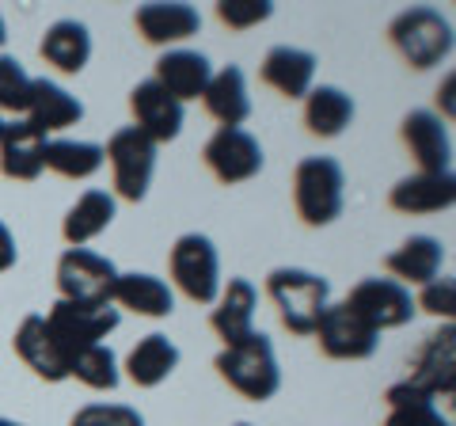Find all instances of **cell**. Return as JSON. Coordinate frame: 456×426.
<instances>
[{"mask_svg": "<svg viewBox=\"0 0 456 426\" xmlns=\"http://www.w3.org/2000/svg\"><path fill=\"white\" fill-rule=\"evenodd\" d=\"M213 369L221 373V381L228 389H236L244 400H274L278 389H281V365H278V354L270 335L263 332H251L248 339L224 347L217 358H213Z\"/></svg>", "mask_w": 456, "mask_h": 426, "instance_id": "1", "label": "cell"}, {"mask_svg": "<svg viewBox=\"0 0 456 426\" xmlns=\"http://www.w3.org/2000/svg\"><path fill=\"white\" fill-rule=\"evenodd\" d=\"M266 293L278 308L285 332L293 335H312L323 308L331 305V282L323 274L305 271V266H278V271H270Z\"/></svg>", "mask_w": 456, "mask_h": 426, "instance_id": "2", "label": "cell"}, {"mask_svg": "<svg viewBox=\"0 0 456 426\" xmlns=\"http://www.w3.org/2000/svg\"><path fill=\"white\" fill-rule=\"evenodd\" d=\"M346 202V176L335 156H305L293 172V206L308 229L331 225Z\"/></svg>", "mask_w": 456, "mask_h": 426, "instance_id": "3", "label": "cell"}, {"mask_svg": "<svg viewBox=\"0 0 456 426\" xmlns=\"http://www.w3.org/2000/svg\"><path fill=\"white\" fill-rule=\"evenodd\" d=\"M388 38L411 69H434L452 53V23L437 8H407L388 23Z\"/></svg>", "mask_w": 456, "mask_h": 426, "instance_id": "4", "label": "cell"}, {"mask_svg": "<svg viewBox=\"0 0 456 426\" xmlns=\"http://www.w3.org/2000/svg\"><path fill=\"white\" fill-rule=\"evenodd\" d=\"M171 282L179 286L183 297H191L194 305H213L221 293V255L213 248V240L202 233H187L175 240V248L167 255Z\"/></svg>", "mask_w": 456, "mask_h": 426, "instance_id": "5", "label": "cell"}, {"mask_svg": "<svg viewBox=\"0 0 456 426\" xmlns=\"http://www.w3.org/2000/svg\"><path fill=\"white\" fill-rule=\"evenodd\" d=\"M118 324H122V312L114 305H77V301H61L57 297L46 312V328L53 335V343L61 347L65 362L80 350L99 347Z\"/></svg>", "mask_w": 456, "mask_h": 426, "instance_id": "6", "label": "cell"}, {"mask_svg": "<svg viewBox=\"0 0 456 426\" xmlns=\"http://www.w3.org/2000/svg\"><path fill=\"white\" fill-rule=\"evenodd\" d=\"M103 160L110 164V176H114V191L126 202H141L152 187V176H156V145L137 134L134 126H122L114 130L107 149H103Z\"/></svg>", "mask_w": 456, "mask_h": 426, "instance_id": "7", "label": "cell"}, {"mask_svg": "<svg viewBox=\"0 0 456 426\" xmlns=\"http://www.w3.org/2000/svg\"><path fill=\"white\" fill-rule=\"evenodd\" d=\"M118 282V266L92 248H69L57 259V293L77 305H110V290Z\"/></svg>", "mask_w": 456, "mask_h": 426, "instance_id": "8", "label": "cell"}, {"mask_svg": "<svg viewBox=\"0 0 456 426\" xmlns=\"http://www.w3.org/2000/svg\"><path fill=\"white\" fill-rule=\"evenodd\" d=\"M346 305L354 316L365 320L377 335L388 328H403L415 316V297L407 286H399L395 278H362L358 286L346 293Z\"/></svg>", "mask_w": 456, "mask_h": 426, "instance_id": "9", "label": "cell"}, {"mask_svg": "<svg viewBox=\"0 0 456 426\" xmlns=\"http://www.w3.org/2000/svg\"><path fill=\"white\" fill-rule=\"evenodd\" d=\"M312 335H316L320 350L335 362H365L380 347V335L365 320L354 316L346 305H327Z\"/></svg>", "mask_w": 456, "mask_h": 426, "instance_id": "10", "label": "cell"}, {"mask_svg": "<svg viewBox=\"0 0 456 426\" xmlns=\"http://www.w3.org/2000/svg\"><path fill=\"white\" fill-rule=\"evenodd\" d=\"M403 385H411L419 396H426V400L452 396V389H456V332H452V324H445V328L434 332L419 347L415 362H411V377Z\"/></svg>", "mask_w": 456, "mask_h": 426, "instance_id": "11", "label": "cell"}, {"mask_svg": "<svg viewBox=\"0 0 456 426\" xmlns=\"http://www.w3.org/2000/svg\"><path fill=\"white\" fill-rule=\"evenodd\" d=\"M202 156H206V168L224 187L248 183L263 172V145L248 130H217L206 141Z\"/></svg>", "mask_w": 456, "mask_h": 426, "instance_id": "12", "label": "cell"}, {"mask_svg": "<svg viewBox=\"0 0 456 426\" xmlns=\"http://www.w3.org/2000/svg\"><path fill=\"white\" fill-rule=\"evenodd\" d=\"M407 152L415 156L419 172L426 176H449L452 172V137L445 130V119H437L434 111H411L399 126Z\"/></svg>", "mask_w": 456, "mask_h": 426, "instance_id": "13", "label": "cell"}, {"mask_svg": "<svg viewBox=\"0 0 456 426\" xmlns=\"http://www.w3.org/2000/svg\"><path fill=\"white\" fill-rule=\"evenodd\" d=\"M130 115H134V130L145 134L152 145L175 141L183 134V103L171 99L156 80H141L130 92Z\"/></svg>", "mask_w": 456, "mask_h": 426, "instance_id": "14", "label": "cell"}, {"mask_svg": "<svg viewBox=\"0 0 456 426\" xmlns=\"http://www.w3.org/2000/svg\"><path fill=\"white\" fill-rule=\"evenodd\" d=\"M12 347H16L20 362L31 369L38 381H46V385H61V381H69V362H65L61 347L53 343V335L46 328V316H38V312L23 316L16 335H12Z\"/></svg>", "mask_w": 456, "mask_h": 426, "instance_id": "15", "label": "cell"}, {"mask_svg": "<svg viewBox=\"0 0 456 426\" xmlns=\"http://www.w3.org/2000/svg\"><path fill=\"white\" fill-rule=\"evenodd\" d=\"M46 134L31 126L27 119L4 122V137H0V176L16 183H35L46 172Z\"/></svg>", "mask_w": 456, "mask_h": 426, "instance_id": "16", "label": "cell"}, {"mask_svg": "<svg viewBox=\"0 0 456 426\" xmlns=\"http://www.w3.org/2000/svg\"><path fill=\"white\" fill-rule=\"evenodd\" d=\"M217 308L209 312V328L224 339V347L240 343L255 332V308H259V290L248 278H228V286H221Z\"/></svg>", "mask_w": 456, "mask_h": 426, "instance_id": "17", "label": "cell"}, {"mask_svg": "<svg viewBox=\"0 0 456 426\" xmlns=\"http://www.w3.org/2000/svg\"><path fill=\"white\" fill-rule=\"evenodd\" d=\"M134 27L152 46H175V42H187L191 35H198L202 16H198L194 4H164V0H152V4H141L134 12Z\"/></svg>", "mask_w": 456, "mask_h": 426, "instance_id": "18", "label": "cell"}, {"mask_svg": "<svg viewBox=\"0 0 456 426\" xmlns=\"http://www.w3.org/2000/svg\"><path fill=\"white\" fill-rule=\"evenodd\" d=\"M213 77V65L206 53L198 50H164L160 61H156V84L171 95L179 99V103H187V99H198L206 92V84Z\"/></svg>", "mask_w": 456, "mask_h": 426, "instance_id": "19", "label": "cell"}, {"mask_svg": "<svg viewBox=\"0 0 456 426\" xmlns=\"http://www.w3.org/2000/svg\"><path fill=\"white\" fill-rule=\"evenodd\" d=\"M202 103H206L209 115L221 122V130H244V122L251 115V95H248L244 69L224 65L221 73H213L206 92H202Z\"/></svg>", "mask_w": 456, "mask_h": 426, "instance_id": "20", "label": "cell"}, {"mask_svg": "<svg viewBox=\"0 0 456 426\" xmlns=\"http://www.w3.org/2000/svg\"><path fill=\"white\" fill-rule=\"evenodd\" d=\"M441 263H445V248H441L437 236H407L388 259H384V271H388L399 286H426L441 274Z\"/></svg>", "mask_w": 456, "mask_h": 426, "instance_id": "21", "label": "cell"}, {"mask_svg": "<svg viewBox=\"0 0 456 426\" xmlns=\"http://www.w3.org/2000/svg\"><path fill=\"white\" fill-rule=\"evenodd\" d=\"M27 122L38 126L42 134H57V130H69L84 119V107L73 92H65L57 80L38 77L31 80V99H27Z\"/></svg>", "mask_w": 456, "mask_h": 426, "instance_id": "22", "label": "cell"}, {"mask_svg": "<svg viewBox=\"0 0 456 426\" xmlns=\"http://www.w3.org/2000/svg\"><path fill=\"white\" fill-rule=\"evenodd\" d=\"M456 202V179L449 176H407L399 179L392 194H388V206L395 213H411V217H422V213H441Z\"/></svg>", "mask_w": 456, "mask_h": 426, "instance_id": "23", "label": "cell"}, {"mask_svg": "<svg viewBox=\"0 0 456 426\" xmlns=\"http://www.w3.org/2000/svg\"><path fill=\"white\" fill-rule=\"evenodd\" d=\"M110 305L114 308H130L137 312V316H149V320H164L175 312V293H171V286L164 278L156 274H118V282H114L110 290Z\"/></svg>", "mask_w": 456, "mask_h": 426, "instance_id": "24", "label": "cell"}, {"mask_svg": "<svg viewBox=\"0 0 456 426\" xmlns=\"http://www.w3.org/2000/svg\"><path fill=\"white\" fill-rule=\"evenodd\" d=\"M38 53L57 73L77 77V73H84V65L92 61V35L80 20H57L46 27V35H42Z\"/></svg>", "mask_w": 456, "mask_h": 426, "instance_id": "25", "label": "cell"}, {"mask_svg": "<svg viewBox=\"0 0 456 426\" xmlns=\"http://www.w3.org/2000/svg\"><path fill=\"white\" fill-rule=\"evenodd\" d=\"M259 77L285 99H305L312 92V77H316V58L297 46H274L263 58Z\"/></svg>", "mask_w": 456, "mask_h": 426, "instance_id": "26", "label": "cell"}, {"mask_svg": "<svg viewBox=\"0 0 456 426\" xmlns=\"http://www.w3.org/2000/svg\"><path fill=\"white\" fill-rule=\"evenodd\" d=\"M114 213H118V206H114V194L107 191H84L73 206H69L65 221H61V236L69 248H84L88 240H95L99 233L110 229Z\"/></svg>", "mask_w": 456, "mask_h": 426, "instance_id": "27", "label": "cell"}, {"mask_svg": "<svg viewBox=\"0 0 456 426\" xmlns=\"http://www.w3.org/2000/svg\"><path fill=\"white\" fill-rule=\"evenodd\" d=\"M175 365H179V347L171 343L167 335L152 332L130 350V358H126V377H130L137 389H156L175 373Z\"/></svg>", "mask_w": 456, "mask_h": 426, "instance_id": "28", "label": "cell"}, {"mask_svg": "<svg viewBox=\"0 0 456 426\" xmlns=\"http://www.w3.org/2000/svg\"><path fill=\"white\" fill-rule=\"evenodd\" d=\"M354 119V99L335 88V84H320L305 95V126L316 137H338Z\"/></svg>", "mask_w": 456, "mask_h": 426, "instance_id": "29", "label": "cell"}, {"mask_svg": "<svg viewBox=\"0 0 456 426\" xmlns=\"http://www.w3.org/2000/svg\"><path fill=\"white\" fill-rule=\"evenodd\" d=\"M46 168L61 179H92L103 168V145H95V141H50Z\"/></svg>", "mask_w": 456, "mask_h": 426, "instance_id": "30", "label": "cell"}, {"mask_svg": "<svg viewBox=\"0 0 456 426\" xmlns=\"http://www.w3.org/2000/svg\"><path fill=\"white\" fill-rule=\"evenodd\" d=\"M384 400H388V419H384V426H452L449 419H441L434 400L419 396L411 385H403V381L384 392Z\"/></svg>", "mask_w": 456, "mask_h": 426, "instance_id": "31", "label": "cell"}, {"mask_svg": "<svg viewBox=\"0 0 456 426\" xmlns=\"http://www.w3.org/2000/svg\"><path fill=\"white\" fill-rule=\"evenodd\" d=\"M69 377H77L80 385H88L95 392H114L122 381V369H118V358H114L110 347H88L69 358Z\"/></svg>", "mask_w": 456, "mask_h": 426, "instance_id": "32", "label": "cell"}, {"mask_svg": "<svg viewBox=\"0 0 456 426\" xmlns=\"http://www.w3.org/2000/svg\"><path fill=\"white\" fill-rule=\"evenodd\" d=\"M27 99H31V77H27V69L16 58L0 53V111L20 115V111H27Z\"/></svg>", "mask_w": 456, "mask_h": 426, "instance_id": "33", "label": "cell"}, {"mask_svg": "<svg viewBox=\"0 0 456 426\" xmlns=\"http://www.w3.org/2000/svg\"><path fill=\"white\" fill-rule=\"evenodd\" d=\"M270 16H274L270 0H221L217 4V20L228 31H251V27L266 23Z\"/></svg>", "mask_w": 456, "mask_h": 426, "instance_id": "34", "label": "cell"}, {"mask_svg": "<svg viewBox=\"0 0 456 426\" xmlns=\"http://www.w3.org/2000/svg\"><path fill=\"white\" fill-rule=\"evenodd\" d=\"M69 426H145V419L130 404H84Z\"/></svg>", "mask_w": 456, "mask_h": 426, "instance_id": "35", "label": "cell"}, {"mask_svg": "<svg viewBox=\"0 0 456 426\" xmlns=\"http://www.w3.org/2000/svg\"><path fill=\"white\" fill-rule=\"evenodd\" d=\"M415 308L430 312V316L449 324L452 312H456V282L449 274H437L434 282H426L422 293H419V301H415Z\"/></svg>", "mask_w": 456, "mask_h": 426, "instance_id": "36", "label": "cell"}, {"mask_svg": "<svg viewBox=\"0 0 456 426\" xmlns=\"http://www.w3.org/2000/svg\"><path fill=\"white\" fill-rule=\"evenodd\" d=\"M16 259H20L16 236H12V229H8L4 221H0V274H4V271H12V266H16Z\"/></svg>", "mask_w": 456, "mask_h": 426, "instance_id": "37", "label": "cell"}, {"mask_svg": "<svg viewBox=\"0 0 456 426\" xmlns=\"http://www.w3.org/2000/svg\"><path fill=\"white\" fill-rule=\"evenodd\" d=\"M4 38H8V31H4V16H0V46H4Z\"/></svg>", "mask_w": 456, "mask_h": 426, "instance_id": "38", "label": "cell"}, {"mask_svg": "<svg viewBox=\"0 0 456 426\" xmlns=\"http://www.w3.org/2000/svg\"><path fill=\"white\" fill-rule=\"evenodd\" d=\"M0 426H23V422H16V419H4V415H0Z\"/></svg>", "mask_w": 456, "mask_h": 426, "instance_id": "39", "label": "cell"}, {"mask_svg": "<svg viewBox=\"0 0 456 426\" xmlns=\"http://www.w3.org/2000/svg\"><path fill=\"white\" fill-rule=\"evenodd\" d=\"M0 137H4V119H0Z\"/></svg>", "mask_w": 456, "mask_h": 426, "instance_id": "40", "label": "cell"}, {"mask_svg": "<svg viewBox=\"0 0 456 426\" xmlns=\"http://www.w3.org/2000/svg\"><path fill=\"white\" fill-rule=\"evenodd\" d=\"M236 426H251V422H236Z\"/></svg>", "mask_w": 456, "mask_h": 426, "instance_id": "41", "label": "cell"}]
</instances>
